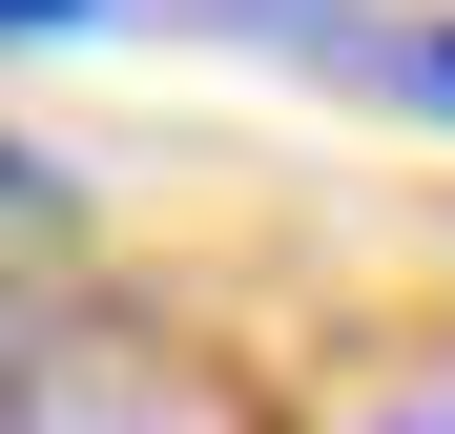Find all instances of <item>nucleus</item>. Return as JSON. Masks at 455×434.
<instances>
[{
	"instance_id": "nucleus-1",
	"label": "nucleus",
	"mask_w": 455,
	"mask_h": 434,
	"mask_svg": "<svg viewBox=\"0 0 455 434\" xmlns=\"http://www.w3.org/2000/svg\"><path fill=\"white\" fill-rule=\"evenodd\" d=\"M290 42L331 62V83H372V104H414V124H455V0H269Z\"/></svg>"
},
{
	"instance_id": "nucleus-2",
	"label": "nucleus",
	"mask_w": 455,
	"mask_h": 434,
	"mask_svg": "<svg viewBox=\"0 0 455 434\" xmlns=\"http://www.w3.org/2000/svg\"><path fill=\"white\" fill-rule=\"evenodd\" d=\"M62 269H84V166L0 124V311H21V289H62Z\"/></svg>"
},
{
	"instance_id": "nucleus-3",
	"label": "nucleus",
	"mask_w": 455,
	"mask_h": 434,
	"mask_svg": "<svg viewBox=\"0 0 455 434\" xmlns=\"http://www.w3.org/2000/svg\"><path fill=\"white\" fill-rule=\"evenodd\" d=\"M62 21H84V0H0V42H62Z\"/></svg>"
}]
</instances>
